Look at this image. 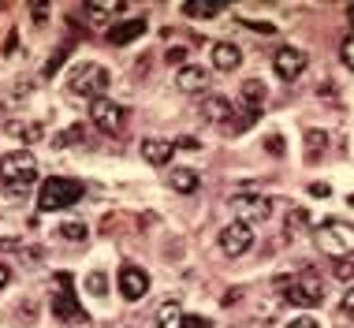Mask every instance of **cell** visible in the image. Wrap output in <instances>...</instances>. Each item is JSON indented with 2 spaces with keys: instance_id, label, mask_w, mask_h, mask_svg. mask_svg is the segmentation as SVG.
Returning a JSON list of instances; mask_svg holds the SVG:
<instances>
[{
  "instance_id": "obj_21",
  "label": "cell",
  "mask_w": 354,
  "mask_h": 328,
  "mask_svg": "<svg viewBox=\"0 0 354 328\" xmlns=\"http://www.w3.org/2000/svg\"><path fill=\"white\" fill-rule=\"evenodd\" d=\"M4 131H8V134H15V138H19V142H26V146L41 142V123H8Z\"/></svg>"
},
{
  "instance_id": "obj_19",
  "label": "cell",
  "mask_w": 354,
  "mask_h": 328,
  "mask_svg": "<svg viewBox=\"0 0 354 328\" xmlns=\"http://www.w3.org/2000/svg\"><path fill=\"white\" fill-rule=\"evenodd\" d=\"M168 183H171V190H179V194H194L198 190V172L194 168H176Z\"/></svg>"
},
{
  "instance_id": "obj_6",
  "label": "cell",
  "mask_w": 354,
  "mask_h": 328,
  "mask_svg": "<svg viewBox=\"0 0 354 328\" xmlns=\"http://www.w3.org/2000/svg\"><path fill=\"white\" fill-rule=\"evenodd\" d=\"M90 120L97 123V131H104V134H120L123 123H127V112H123V104H116V101L97 98V101H90Z\"/></svg>"
},
{
  "instance_id": "obj_27",
  "label": "cell",
  "mask_w": 354,
  "mask_h": 328,
  "mask_svg": "<svg viewBox=\"0 0 354 328\" xmlns=\"http://www.w3.org/2000/svg\"><path fill=\"white\" fill-rule=\"evenodd\" d=\"M332 273H336L339 280H351L354 276V262L351 257H336V262H332Z\"/></svg>"
},
{
  "instance_id": "obj_18",
  "label": "cell",
  "mask_w": 354,
  "mask_h": 328,
  "mask_svg": "<svg viewBox=\"0 0 354 328\" xmlns=\"http://www.w3.org/2000/svg\"><path fill=\"white\" fill-rule=\"evenodd\" d=\"M183 12L194 19H213L224 12V0H190V4H183Z\"/></svg>"
},
{
  "instance_id": "obj_4",
  "label": "cell",
  "mask_w": 354,
  "mask_h": 328,
  "mask_svg": "<svg viewBox=\"0 0 354 328\" xmlns=\"http://www.w3.org/2000/svg\"><path fill=\"white\" fill-rule=\"evenodd\" d=\"M109 71H104L101 64H79L71 71V93H79V98H90V101H97L104 98V90H109Z\"/></svg>"
},
{
  "instance_id": "obj_33",
  "label": "cell",
  "mask_w": 354,
  "mask_h": 328,
  "mask_svg": "<svg viewBox=\"0 0 354 328\" xmlns=\"http://www.w3.org/2000/svg\"><path fill=\"white\" fill-rule=\"evenodd\" d=\"M243 26H250V30H261V34H272V30H276L272 23H254V19H243Z\"/></svg>"
},
{
  "instance_id": "obj_35",
  "label": "cell",
  "mask_w": 354,
  "mask_h": 328,
  "mask_svg": "<svg viewBox=\"0 0 354 328\" xmlns=\"http://www.w3.org/2000/svg\"><path fill=\"white\" fill-rule=\"evenodd\" d=\"M183 328H213V325H209V317H187Z\"/></svg>"
},
{
  "instance_id": "obj_30",
  "label": "cell",
  "mask_w": 354,
  "mask_h": 328,
  "mask_svg": "<svg viewBox=\"0 0 354 328\" xmlns=\"http://www.w3.org/2000/svg\"><path fill=\"white\" fill-rule=\"evenodd\" d=\"M165 60H168V64H183V60H187V49H183V45H171V49L165 53Z\"/></svg>"
},
{
  "instance_id": "obj_1",
  "label": "cell",
  "mask_w": 354,
  "mask_h": 328,
  "mask_svg": "<svg viewBox=\"0 0 354 328\" xmlns=\"http://www.w3.org/2000/svg\"><path fill=\"white\" fill-rule=\"evenodd\" d=\"M34 179H37V161H34L26 149L0 157V187H4L12 198L26 194V190L34 187Z\"/></svg>"
},
{
  "instance_id": "obj_22",
  "label": "cell",
  "mask_w": 354,
  "mask_h": 328,
  "mask_svg": "<svg viewBox=\"0 0 354 328\" xmlns=\"http://www.w3.org/2000/svg\"><path fill=\"white\" fill-rule=\"evenodd\" d=\"M183 325H187V313L179 310L176 302H168L165 310L157 313V328H183Z\"/></svg>"
},
{
  "instance_id": "obj_38",
  "label": "cell",
  "mask_w": 354,
  "mask_h": 328,
  "mask_svg": "<svg viewBox=\"0 0 354 328\" xmlns=\"http://www.w3.org/2000/svg\"><path fill=\"white\" fill-rule=\"evenodd\" d=\"M8 284V265H0V287Z\"/></svg>"
},
{
  "instance_id": "obj_29",
  "label": "cell",
  "mask_w": 354,
  "mask_h": 328,
  "mask_svg": "<svg viewBox=\"0 0 354 328\" xmlns=\"http://www.w3.org/2000/svg\"><path fill=\"white\" fill-rule=\"evenodd\" d=\"M79 134H82V127H79V123H75V127H68L64 134H56V146H71V142L79 138Z\"/></svg>"
},
{
  "instance_id": "obj_28",
  "label": "cell",
  "mask_w": 354,
  "mask_h": 328,
  "mask_svg": "<svg viewBox=\"0 0 354 328\" xmlns=\"http://www.w3.org/2000/svg\"><path fill=\"white\" fill-rule=\"evenodd\" d=\"M339 56H343V64H347L351 71H354V34L343 37V49H339Z\"/></svg>"
},
{
  "instance_id": "obj_13",
  "label": "cell",
  "mask_w": 354,
  "mask_h": 328,
  "mask_svg": "<svg viewBox=\"0 0 354 328\" xmlns=\"http://www.w3.org/2000/svg\"><path fill=\"white\" fill-rule=\"evenodd\" d=\"M142 34H146V19H123L120 26H112V30H109V42L112 45H131Z\"/></svg>"
},
{
  "instance_id": "obj_11",
  "label": "cell",
  "mask_w": 354,
  "mask_h": 328,
  "mask_svg": "<svg viewBox=\"0 0 354 328\" xmlns=\"http://www.w3.org/2000/svg\"><path fill=\"white\" fill-rule=\"evenodd\" d=\"M146 291H149V276L142 273L138 265H123L120 268V295L127 298V302H138Z\"/></svg>"
},
{
  "instance_id": "obj_31",
  "label": "cell",
  "mask_w": 354,
  "mask_h": 328,
  "mask_svg": "<svg viewBox=\"0 0 354 328\" xmlns=\"http://www.w3.org/2000/svg\"><path fill=\"white\" fill-rule=\"evenodd\" d=\"M343 317H347V321H354V287L343 295Z\"/></svg>"
},
{
  "instance_id": "obj_17",
  "label": "cell",
  "mask_w": 354,
  "mask_h": 328,
  "mask_svg": "<svg viewBox=\"0 0 354 328\" xmlns=\"http://www.w3.org/2000/svg\"><path fill=\"white\" fill-rule=\"evenodd\" d=\"M205 71H202V67H183V71H179L176 75V86H179V90H183V93H202L205 90Z\"/></svg>"
},
{
  "instance_id": "obj_15",
  "label": "cell",
  "mask_w": 354,
  "mask_h": 328,
  "mask_svg": "<svg viewBox=\"0 0 354 328\" xmlns=\"http://www.w3.org/2000/svg\"><path fill=\"white\" fill-rule=\"evenodd\" d=\"M232 112H235L232 101H227V98H216V93L202 101V116H205V120H213V123H220V127L227 123V116H232Z\"/></svg>"
},
{
  "instance_id": "obj_16",
  "label": "cell",
  "mask_w": 354,
  "mask_h": 328,
  "mask_svg": "<svg viewBox=\"0 0 354 328\" xmlns=\"http://www.w3.org/2000/svg\"><path fill=\"white\" fill-rule=\"evenodd\" d=\"M239 93H243V101H246V112L257 116V112L265 109V82H261V79H246Z\"/></svg>"
},
{
  "instance_id": "obj_26",
  "label": "cell",
  "mask_w": 354,
  "mask_h": 328,
  "mask_svg": "<svg viewBox=\"0 0 354 328\" xmlns=\"http://www.w3.org/2000/svg\"><path fill=\"white\" fill-rule=\"evenodd\" d=\"M306 224H310L306 209H291V217H287V231H291V235H299V231H306Z\"/></svg>"
},
{
  "instance_id": "obj_24",
  "label": "cell",
  "mask_w": 354,
  "mask_h": 328,
  "mask_svg": "<svg viewBox=\"0 0 354 328\" xmlns=\"http://www.w3.org/2000/svg\"><path fill=\"white\" fill-rule=\"evenodd\" d=\"M60 235L71 239V243H82V239H86V224H82V220H64V224H60Z\"/></svg>"
},
{
  "instance_id": "obj_10",
  "label": "cell",
  "mask_w": 354,
  "mask_h": 328,
  "mask_svg": "<svg viewBox=\"0 0 354 328\" xmlns=\"http://www.w3.org/2000/svg\"><path fill=\"white\" fill-rule=\"evenodd\" d=\"M283 295H287V302H295V306H317L324 298V284L317 276H302V280H295Z\"/></svg>"
},
{
  "instance_id": "obj_14",
  "label": "cell",
  "mask_w": 354,
  "mask_h": 328,
  "mask_svg": "<svg viewBox=\"0 0 354 328\" xmlns=\"http://www.w3.org/2000/svg\"><path fill=\"white\" fill-rule=\"evenodd\" d=\"M213 64H216V71H235V67L243 64V53H239V45H232V42H216L213 45Z\"/></svg>"
},
{
  "instance_id": "obj_37",
  "label": "cell",
  "mask_w": 354,
  "mask_h": 328,
  "mask_svg": "<svg viewBox=\"0 0 354 328\" xmlns=\"http://www.w3.org/2000/svg\"><path fill=\"white\" fill-rule=\"evenodd\" d=\"M269 149L276 153V157H280V153H283V142H280V138H276V134H272V138H269Z\"/></svg>"
},
{
  "instance_id": "obj_8",
  "label": "cell",
  "mask_w": 354,
  "mask_h": 328,
  "mask_svg": "<svg viewBox=\"0 0 354 328\" xmlns=\"http://www.w3.org/2000/svg\"><path fill=\"white\" fill-rule=\"evenodd\" d=\"M232 206H235V217L243 220V224H257V220H269L272 213V201L265 198V194H235L232 198Z\"/></svg>"
},
{
  "instance_id": "obj_32",
  "label": "cell",
  "mask_w": 354,
  "mask_h": 328,
  "mask_svg": "<svg viewBox=\"0 0 354 328\" xmlns=\"http://www.w3.org/2000/svg\"><path fill=\"white\" fill-rule=\"evenodd\" d=\"M64 60H68V49H60V53H56V56H53L49 64H45V75H53V71H56V67H60Z\"/></svg>"
},
{
  "instance_id": "obj_23",
  "label": "cell",
  "mask_w": 354,
  "mask_h": 328,
  "mask_svg": "<svg viewBox=\"0 0 354 328\" xmlns=\"http://www.w3.org/2000/svg\"><path fill=\"white\" fill-rule=\"evenodd\" d=\"M324 146H328V134L324 131H306V157L310 161H317Z\"/></svg>"
},
{
  "instance_id": "obj_7",
  "label": "cell",
  "mask_w": 354,
  "mask_h": 328,
  "mask_svg": "<svg viewBox=\"0 0 354 328\" xmlns=\"http://www.w3.org/2000/svg\"><path fill=\"white\" fill-rule=\"evenodd\" d=\"M250 246H254V228L243 224V220H232V224L220 231V250L227 257H243Z\"/></svg>"
},
{
  "instance_id": "obj_36",
  "label": "cell",
  "mask_w": 354,
  "mask_h": 328,
  "mask_svg": "<svg viewBox=\"0 0 354 328\" xmlns=\"http://www.w3.org/2000/svg\"><path fill=\"white\" fill-rule=\"evenodd\" d=\"M176 146H183V149H198V146H202V142H198V138H190V134H183V138H179Z\"/></svg>"
},
{
  "instance_id": "obj_5",
  "label": "cell",
  "mask_w": 354,
  "mask_h": 328,
  "mask_svg": "<svg viewBox=\"0 0 354 328\" xmlns=\"http://www.w3.org/2000/svg\"><path fill=\"white\" fill-rule=\"evenodd\" d=\"M60 284H64V287H56V291H53V302H49L53 317H56V321H64V325L86 321L82 310H79V298H75V291H71V276L60 273Z\"/></svg>"
},
{
  "instance_id": "obj_25",
  "label": "cell",
  "mask_w": 354,
  "mask_h": 328,
  "mask_svg": "<svg viewBox=\"0 0 354 328\" xmlns=\"http://www.w3.org/2000/svg\"><path fill=\"white\" fill-rule=\"evenodd\" d=\"M86 287H90L93 298H104V291H109V276H104V273H90V276H86Z\"/></svg>"
},
{
  "instance_id": "obj_12",
  "label": "cell",
  "mask_w": 354,
  "mask_h": 328,
  "mask_svg": "<svg viewBox=\"0 0 354 328\" xmlns=\"http://www.w3.org/2000/svg\"><path fill=\"white\" fill-rule=\"evenodd\" d=\"M171 153H176V142H168V138H146L142 142V157H146V164H153V168H165L171 161Z\"/></svg>"
},
{
  "instance_id": "obj_40",
  "label": "cell",
  "mask_w": 354,
  "mask_h": 328,
  "mask_svg": "<svg viewBox=\"0 0 354 328\" xmlns=\"http://www.w3.org/2000/svg\"><path fill=\"white\" fill-rule=\"evenodd\" d=\"M347 201H351V206H354V194H351V198H347Z\"/></svg>"
},
{
  "instance_id": "obj_20",
  "label": "cell",
  "mask_w": 354,
  "mask_h": 328,
  "mask_svg": "<svg viewBox=\"0 0 354 328\" xmlns=\"http://www.w3.org/2000/svg\"><path fill=\"white\" fill-rule=\"evenodd\" d=\"M86 12L93 15V23H104L109 15H120L123 12V0H90V4H86Z\"/></svg>"
},
{
  "instance_id": "obj_39",
  "label": "cell",
  "mask_w": 354,
  "mask_h": 328,
  "mask_svg": "<svg viewBox=\"0 0 354 328\" xmlns=\"http://www.w3.org/2000/svg\"><path fill=\"white\" fill-rule=\"evenodd\" d=\"M347 15H351V23H354V4H347Z\"/></svg>"
},
{
  "instance_id": "obj_34",
  "label": "cell",
  "mask_w": 354,
  "mask_h": 328,
  "mask_svg": "<svg viewBox=\"0 0 354 328\" xmlns=\"http://www.w3.org/2000/svg\"><path fill=\"white\" fill-rule=\"evenodd\" d=\"M287 328H321V325L313 321V317H295V321L287 325Z\"/></svg>"
},
{
  "instance_id": "obj_2",
  "label": "cell",
  "mask_w": 354,
  "mask_h": 328,
  "mask_svg": "<svg viewBox=\"0 0 354 328\" xmlns=\"http://www.w3.org/2000/svg\"><path fill=\"white\" fill-rule=\"evenodd\" d=\"M86 194V187L79 179H64V176H53L41 183V190H37V209L41 213H56V209H68L75 206Z\"/></svg>"
},
{
  "instance_id": "obj_9",
  "label": "cell",
  "mask_w": 354,
  "mask_h": 328,
  "mask_svg": "<svg viewBox=\"0 0 354 328\" xmlns=\"http://www.w3.org/2000/svg\"><path fill=\"white\" fill-rule=\"evenodd\" d=\"M306 64H310V56H306V49H295V45H283V49H276V56H272V67H276L280 79H299L306 71Z\"/></svg>"
},
{
  "instance_id": "obj_3",
  "label": "cell",
  "mask_w": 354,
  "mask_h": 328,
  "mask_svg": "<svg viewBox=\"0 0 354 328\" xmlns=\"http://www.w3.org/2000/svg\"><path fill=\"white\" fill-rule=\"evenodd\" d=\"M313 239H317V246L328 257L354 254V224H347V220H324V224L313 231Z\"/></svg>"
}]
</instances>
